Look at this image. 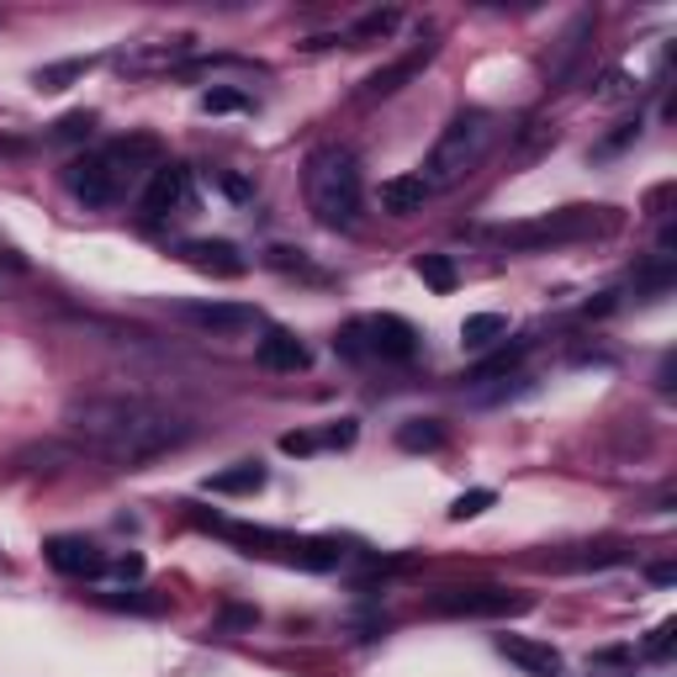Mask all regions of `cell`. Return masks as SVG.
<instances>
[{"mask_svg": "<svg viewBox=\"0 0 677 677\" xmlns=\"http://www.w3.org/2000/svg\"><path fill=\"white\" fill-rule=\"evenodd\" d=\"M641 138V122H619V133H609L604 143H598V154H619L625 143H636Z\"/></svg>", "mask_w": 677, "mask_h": 677, "instance_id": "30", "label": "cell"}, {"mask_svg": "<svg viewBox=\"0 0 677 677\" xmlns=\"http://www.w3.org/2000/svg\"><path fill=\"white\" fill-rule=\"evenodd\" d=\"M498 656H508L519 673L530 677H556L561 673V651L541 641H524V636H498Z\"/></svg>", "mask_w": 677, "mask_h": 677, "instance_id": "14", "label": "cell"}, {"mask_svg": "<svg viewBox=\"0 0 677 677\" xmlns=\"http://www.w3.org/2000/svg\"><path fill=\"white\" fill-rule=\"evenodd\" d=\"M413 271H418V281L429 286V292H455L461 286V271H455V260L450 254H440V249H424L418 260H413Z\"/></svg>", "mask_w": 677, "mask_h": 677, "instance_id": "18", "label": "cell"}, {"mask_svg": "<svg viewBox=\"0 0 677 677\" xmlns=\"http://www.w3.org/2000/svg\"><path fill=\"white\" fill-rule=\"evenodd\" d=\"M197 206V175L186 165H159L143 186V212L149 217H186Z\"/></svg>", "mask_w": 677, "mask_h": 677, "instance_id": "6", "label": "cell"}, {"mask_svg": "<svg viewBox=\"0 0 677 677\" xmlns=\"http://www.w3.org/2000/svg\"><path fill=\"white\" fill-rule=\"evenodd\" d=\"M223 191H228V197H238V202H249V186H244L238 175H223Z\"/></svg>", "mask_w": 677, "mask_h": 677, "instance_id": "35", "label": "cell"}, {"mask_svg": "<svg viewBox=\"0 0 677 677\" xmlns=\"http://www.w3.org/2000/svg\"><path fill=\"white\" fill-rule=\"evenodd\" d=\"M64 186L74 191V202H85V206H117L128 191H133V186H128V175L111 165V154H106V149L69 159Z\"/></svg>", "mask_w": 677, "mask_h": 677, "instance_id": "5", "label": "cell"}, {"mask_svg": "<svg viewBox=\"0 0 677 677\" xmlns=\"http://www.w3.org/2000/svg\"><path fill=\"white\" fill-rule=\"evenodd\" d=\"M435 191L418 180V175H392V180H381V191H376V202L381 212H392V217H413V212H424Z\"/></svg>", "mask_w": 677, "mask_h": 677, "instance_id": "15", "label": "cell"}, {"mask_svg": "<svg viewBox=\"0 0 677 677\" xmlns=\"http://www.w3.org/2000/svg\"><path fill=\"white\" fill-rule=\"evenodd\" d=\"M334 349L344 355V360H366L371 355V344H366V318H355V323H344L334 339Z\"/></svg>", "mask_w": 677, "mask_h": 677, "instance_id": "25", "label": "cell"}, {"mask_svg": "<svg viewBox=\"0 0 677 677\" xmlns=\"http://www.w3.org/2000/svg\"><path fill=\"white\" fill-rule=\"evenodd\" d=\"M202 111H212V117H223V111H249V96H244V91H228V85H212V91H202Z\"/></svg>", "mask_w": 677, "mask_h": 677, "instance_id": "26", "label": "cell"}, {"mask_svg": "<svg viewBox=\"0 0 677 677\" xmlns=\"http://www.w3.org/2000/svg\"><path fill=\"white\" fill-rule=\"evenodd\" d=\"M106 609H138V614H159V598H138V593H106Z\"/></svg>", "mask_w": 677, "mask_h": 677, "instance_id": "28", "label": "cell"}, {"mask_svg": "<svg viewBox=\"0 0 677 677\" xmlns=\"http://www.w3.org/2000/svg\"><path fill=\"white\" fill-rule=\"evenodd\" d=\"M492 503H498V492H492V487H472V492H461V498L450 503V519H455V524H466V519H476V513H487Z\"/></svg>", "mask_w": 677, "mask_h": 677, "instance_id": "24", "label": "cell"}, {"mask_svg": "<svg viewBox=\"0 0 677 677\" xmlns=\"http://www.w3.org/2000/svg\"><path fill=\"white\" fill-rule=\"evenodd\" d=\"M524 355H530V339H519V344H503V349H492L482 366L466 371V387H492V381H519V366H524Z\"/></svg>", "mask_w": 677, "mask_h": 677, "instance_id": "16", "label": "cell"}, {"mask_svg": "<svg viewBox=\"0 0 677 677\" xmlns=\"http://www.w3.org/2000/svg\"><path fill=\"white\" fill-rule=\"evenodd\" d=\"M503 334H508L503 312H472V318L461 323V344H466V349H487V344H498Z\"/></svg>", "mask_w": 677, "mask_h": 677, "instance_id": "19", "label": "cell"}, {"mask_svg": "<svg viewBox=\"0 0 677 677\" xmlns=\"http://www.w3.org/2000/svg\"><path fill=\"white\" fill-rule=\"evenodd\" d=\"M265 487V466L260 461H238L228 472L206 476V492H217V498H244V492H260Z\"/></svg>", "mask_w": 677, "mask_h": 677, "instance_id": "17", "label": "cell"}, {"mask_svg": "<svg viewBox=\"0 0 677 677\" xmlns=\"http://www.w3.org/2000/svg\"><path fill=\"white\" fill-rule=\"evenodd\" d=\"M254 619H260L254 609H228V614H223V625H228V630H238V625H254Z\"/></svg>", "mask_w": 677, "mask_h": 677, "instance_id": "33", "label": "cell"}, {"mask_svg": "<svg viewBox=\"0 0 677 677\" xmlns=\"http://www.w3.org/2000/svg\"><path fill=\"white\" fill-rule=\"evenodd\" d=\"M429 54H435V43H424V48H413L407 59H397V64H387V69H376L371 80L360 85V102H387V96H397L407 80L418 74V69L429 64Z\"/></svg>", "mask_w": 677, "mask_h": 677, "instance_id": "13", "label": "cell"}, {"mask_svg": "<svg viewBox=\"0 0 677 677\" xmlns=\"http://www.w3.org/2000/svg\"><path fill=\"white\" fill-rule=\"evenodd\" d=\"M186 265H197V271H206V275H244L249 271V260L238 254L228 238H186L180 249H175Z\"/></svg>", "mask_w": 677, "mask_h": 677, "instance_id": "11", "label": "cell"}, {"mask_svg": "<svg viewBox=\"0 0 677 677\" xmlns=\"http://www.w3.org/2000/svg\"><path fill=\"white\" fill-rule=\"evenodd\" d=\"M609 223V206H561V212H545L535 223H503L487 238L498 249H550V244H577L587 234H604Z\"/></svg>", "mask_w": 677, "mask_h": 677, "instance_id": "4", "label": "cell"}, {"mask_svg": "<svg viewBox=\"0 0 677 677\" xmlns=\"http://www.w3.org/2000/svg\"><path fill=\"white\" fill-rule=\"evenodd\" d=\"M106 572H111V577H122V582H138V577H143V556H138V550H128V556L106 561Z\"/></svg>", "mask_w": 677, "mask_h": 677, "instance_id": "29", "label": "cell"}, {"mask_svg": "<svg viewBox=\"0 0 677 677\" xmlns=\"http://www.w3.org/2000/svg\"><path fill=\"white\" fill-rule=\"evenodd\" d=\"M254 360L265 366V371H307V344L292 329H265L260 344H254Z\"/></svg>", "mask_w": 677, "mask_h": 677, "instance_id": "12", "label": "cell"}, {"mask_svg": "<svg viewBox=\"0 0 677 677\" xmlns=\"http://www.w3.org/2000/svg\"><path fill=\"white\" fill-rule=\"evenodd\" d=\"M673 645H677V619H667V625H656V630H651V641L641 645V656L662 662V656H673Z\"/></svg>", "mask_w": 677, "mask_h": 677, "instance_id": "27", "label": "cell"}, {"mask_svg": "<svg viewBox=\"0 0 677 677\" xmlns=\"http://www.w3.org/2000/svg\"><path fill=\"white\" fill-rule=\"evenodd\" d=\"M91 64H96V59H64V64L37 69V91H64L69 80H80V74H85Z\"/></svg>", "mask_w": 677, "mask_h": 677, "instance_id": "22", "label": "cell"}, {"mask_svg": "<svg viewBox=\"0 0 677 677\" xmlns=\"http://www.w3.org/2000/svg\"><path fill=\"white\" fill-rule=\"evenodd\" d=\"M281 450H286V455H312L318 440H312V435H281Z\"/></svg>", "mask_w": 677, "mask_h": 677, "instance_id": "32", "label": "cell"}, {"mask_svg": "<svg viewBox=\"0 0 677 677\" xmlns=\"http://www.w3.org/2000/svg\"><path fill=\"white\" fill-rule=\"evenodd\" d=\"M175 318L197 323L206 334H244V329L260 323V312L244 302H175Z\"/></svg>", "mask_w": 677, "mask_h": 677, "instance_id": "9", "label": "cell"}, {"mask_svg": "<svg viewBox=\"0 0 677 677\" xmlns=\"http://www.w3.org/2000/svg\"><path fill=\"white\" fill-rule=\"evenodd\" d=\"M302 191H307V212L334 228V234H349L360 228V212H366V186H360V159L355 149L344 143H323L307 154L302 169Z\"/></svg>", "mask_w": 677, "mask_h": 677, "instance_id": "2", "label": "cell"}, {"mask_svg": "<svg viewBox=\"0 0 677 677\" xmlns=\"http://www.w3.org/2000/svg\"><path fill=\"white\" fill-rule=\"evenodd\" d=\"M435 609L498 619V614H524L530 598H524V593H508V587H444V593H435Z\"/></svg>", "mask_w": 677, "mask_h": 677, "instance_id": "7", "label": "cell"}, {"mask_svg": "<svg viewBox=\"0 0 677 677\" xmlns=\"http://www.w3.org/2000/svg\"><path fill=\"white\" fill-rule=\"evenodd\" d=\"M397 444L413 450V455H418V450H440V444H444V424H440V418H407L403 429H397Z\"/></svg>", "mask_w": 677, "mask_h": 677, "instance_id": "21", "label": "cell"}, {"mask_svg": "<svg viewBox=\"0 0 677 677\" xmlns=\"http://www.w3.org/2000/svg\"><path fill=\"white\" fill-rule=\"evenodd\" d=\"M64 435L80 440L91 455L117 461V466H143L191 440V418L180 407L143 397V392H106V397H80L64 407Z\"/></svg>", "mask_w": 677, "mask_h": 677, "instance_id": "1", "label": "cell"}, {"mask_svg": "<svg viewBox=\"0 0 677 677\" xmlns=\"http://www.w3.org/2000/svg\"><path fill=\"white\" fill-rule=\"evenodd\" d=\"M355 435H360V429H355V418H339L334 429H329V444H339V450H349V444H355Z\"/></svg>", "mask_w": 677, "mask_h": 677, "instance_id": "31", "label": "cell"}, {"mask_svg": "<svg viewBox=\"0 0 677 677\" xmlns=\"http://www.w3.org/2000/svg\"><path fill=\"white\" fill-rule=\"evenodd\" d=\"M43 556H48L54 572H64V577H102L106 572V556L85 541V535H54V541H43Z\"/></svg>", "mask_w": 677, "mask_h": 677, "instance_id": "10", "label": "cell"}, {"mask_svg": "<svg viewBox=\"0 0 677 677\" xmlns=\"http://www.w3.org/2000/svg\"><path fill=\"white\" fill-rule=\"evenodd\" d=\"M397 22H403L397 11H366V16H360V22H355V27L344 33V43H349V48L381 43V37H392V33H397Z\"/></svg>", "mask_w": 677, "mask_h": 677, "instance_id": "20", "label": "cell"}, {"mask_svg": "<svg viewBox=\"0 0 677 677\" xmlns=\"http://www.w3.org/2000/svg\"><path fill=\"white\" fill-rule=\"evenodd\" d=\"M498 133H503V128H498L492 111H482V106H461V111L440 128L435 149L424 154V165L413 169V175H418L429 191H450V186H461V180H466V175L492 154Z\"/></svg>", "mask_w": 677, "mask_h": 677, "instance_id": "3", "label": "cell"}, {"mask_svg": "<svg viewBox=\"0 0 677 677\" xmlns=\"http://www.w3.org/2000/svg\"><path fill=\"white\" fill-rule=\"evenodd\" d=\"M645 577H651L656 587H673V582H677V567H651V572H645Z\"/></svg>", "mask_w": 677, "mask_h": 677, "instance_id": "34", "label": "cell"}, {"mask_svg": "<svg viewBox=\"0 0 677 677\" xmlns=\"http://www.w3.org/2000/svg\"><path fill=\"white\" fill-rule=\"evenodd\" d=\"M366 344H371V355H381V360L407 366L418 355V329L407 318H397V312H376V318H366Z\"/></svg>", "mask_w": 677, "mask_h": 677, "instance_id": "8", "label": "cell"}, {"mask_svg": "<svg viewBox=\"0 0 677 677\" xmlns=\"http://www.w3.org/2000/svg\"><path fill=\"white\" fill-rule=\"evenodd\" d=\"M96 133V111H69V117H59L54 122V143H85V138Z\"/></svg>", "mask_w": 677, "mask_h": 677, "instance_id": "23", "label": "cell"}]
</instances>
